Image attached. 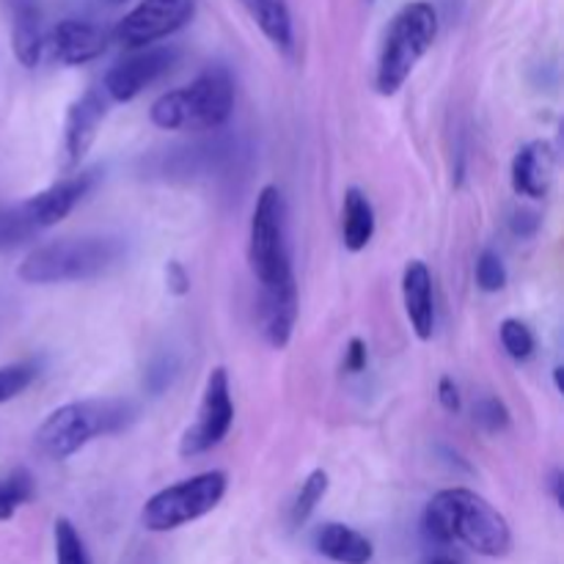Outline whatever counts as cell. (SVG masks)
Wrapping results in <instances>:
<instances>
[{"instance_id": "cell-1", "label": "cell", "mask_w": 564, "mask_h": 564, "mask_svg": "<svg viewBox=\"0 0 564 564\" xmlns=\"http://www.w3.org/2000/svg\"><path fill=\"white\" fill-rule=\"evenodd\" d=\"M248 264L259 281V330L284 350L297 323V281L290 251V209L275 185L259 191L248 229Z\"/></svg>"}, {"instance_id": "cell-2", "label": "cell", "mask_w": 564, "mask_h": 564, "mask_svg": "<svg viewBox=\"0 0 564 564\" xmlns=\"http://www.w3.org/2000/svg\"><path fill=\"white\" fill-rule=\"evenodd\" d=\"M422 532L433 545L460 543L488 560H501L512 549L507 518L468 488H446L435 494L422 516Z\"/></svg>"}, {"instance_id": "cell-3", "label": "cell", "mask_w": 564, "mask_h": 564, "mask_svg": "<svg viewBox=\"0 0 564 564\" xmlns=\"http://www.w3.org/2000/svg\"><path fill=\"white\" fill-rule=\"evenodd\" d=\"M127 259L124 237L86 235L61 237L33 248L17 268L25 284H69V281H94L113 273Z\"/></svg>"}, {"instance_id": "cell-4", "label": "cell", "mask_w": 564, "mask_h": 564, "mask_svg": "<svg viewBox=\"0 0 564 564\" xmlns=\"http://www.w3.org/2000/svg\"><path fill=\"white\" fill-rule=\"evenodd\" d=\"M138 405L130 400H80L61 405L39 424L36 446L50 460H69L72 455L105 435L124 433L135 424Z\"/></svg>"}, {"instance_id": "cell-5", "label": "cell", "mask_w": 564, "mask_h": 564, "mask_svg": "<svg viewBox=\"0 0 564 564\" xmlns=\"http://www.w3.org/2000/svg\"><path fill=\"white\" fill-rule=\"evenodd\" d=\"M235 110V80L224 66L204 69L187 86L163 94L149 110L160 130L204 132L220 130Z\"/></svg>"}, {"instance_id": "cell-6", "label": "cell", "mask_w": 564, "mask_h": 564, "mask_svg": "<svg viewBox=\"0 0 564 564\" xmlns=\"http://www.w3.org/2000/svg\"><path fill=\"white\" fill-rule=\"evenodd\" d=\"M435 36H438V11L433 9V3L413 0L397 11L391 25L386 28L378 72H375V86L383 97H394L405 86L419 61L430 53Z\"/></svg>"}, {"instance_id": "cell-7", "label": "cell", "mask_w": 564, "mask_h": 564, "mask_svg": "<svg viewBox=\"0 0 564 564\" xmlns=\"http://www.w3.org/2000/svg\"><path fill=\"white\" fill-rule=\"evenodd\" d=\"M226 488H229V479L224 471H204L169 485L143 505V529L147 532H174V529L187 527V523L209 516L224 501Z\"/></svg>"}, {"instance_id": "cell-8", "label": "cell", "mask_w": 564, "mask_h": 564, "mask_svg": "<svg viewBox=\"0 0 564 564\" xmlns=\"http://www.w3.org/2000/svg\"><path fill=\"white\" fill-rule=\"evenodd\" d=\"M235 424V400H231L229 372L224 367H215L204 383L202 402H198L196 419L180 438V455L185 460L202 457L220 446Z\"/></svg>"}, {"instance_id": "cell-9", "label": "cell", "mask_w": 564, "mask_h": 564, "mask_svg": "<svg viewBox=\"0 0 564 564\" xmlns=\"http://www.w3.org/2000/svg\"><path fill=\"white\" fill-rule=\"evenodd\" d=\"M193 11V0H141L124 20H119L113 36L127 50L152 47L154 42L185 28Z\"/></svg>"}, {"instance_id": "cell-10", "label": "cell", "mask_w": 564, "mask_h": 564, "mask_svg": "<svg viewBox=\"0 0 564 564\" xmlns=\"http://www.w3.org/2000/svg\"><path fill=\"white\" fill-rule=\"evenodd\" d=\"M176 64V50L143 47L132 50L127 58L116 61L102 80V94L108 102H132L152 83H158Z\"/></svg>"}, {"instance_id": "cell-11", "label": "cell", "mask_w": 564, "mask_h": 564, "mask_svg": "<svg viewBox=\"0 0 564 564\" xmlns=\"http://www.w3.org/2000/svg\"><path fill=\"white\" fill-rule=\"evenodd\" d=\"M105 116H108V97L102 88H88L69 105L64 119V158L69 174H75L86 154L91 152Z\"/></svg>"}, {"instance_id": "cell-12", "label": "cell", "mask_w": 564, "mask_h": 564, "mask_svg": "<svg viewBox=\"0 0 564 564\" xmlns=\"http://www.w3.org/2000/svg\"><path fill=\"white\" fill-rule=\"evenodd\" d=\"M44 47L50 50L58 64L83 66L99 58L108 47V39L94 22L86 20H61L53 31L44 36Z\"/></svg>"}, {"instance_id": "cell-13", "label": "cell", "mask_w": 564, "mask_h": 564, "mask_svg": "<svg viewBox=\"0 0 564 564\" xmlns=\"http://www.w3.org/2000/svg\"><path fill=\"white\" fill-rule=\"evenodd\" d=\"M402 303L411 319L413 334L422 341L433 339L435 330V295H433V273L422 259H413L405 264L402 273Z\"/></svg>"}, {"instance_id": "cell-14", "label": "cell", "mask_w": 564, "mask_h": 564, "mask_svg": "<svg viewBox=\"0 0 564 564\" xmlns=\"http://www.w3.org/2000/svg\"><path fill=\"white\" fill-rule=\"evenodd\" d=\"M512 187L518 196L545 198L554 180V149L549 141H532L512 158Z\"/></svg>"}, {"instance_id": "cell-15", "label": "cell", "mask_w": 564, "mask_h": 564, "mask_svg": "<svg viewBox=\"0 0 564 564\" xmlns=\"http://www.w3.org/2000/svg\"><path fill=\"white\" fill-rule=\"evenodd\" d=\"M314 549L317 554H323L325 560L336 564H369L375 556L372 543L369 538H364L361 532H356L347 523H323V527L314 532Z\"/></svg>"}, {"instance_id": "cell-16", "label": "cell", "mask_w": 564, "mask_h": 564, "mask_svg": "<svg viewBox=\"0 0 564 564\" xmlns=\"http://www.w3.org/2000/svg\"><path fill=\"white\" fill-rule=\"evenodd\" d=\"M237 3L275 50L292 53L295 31H292V14L286 0H237Z\"/></svg>"}, {"instance_id": "cell-17", "label": "cell", "mask_w": 564, "mask_h": 564, "mask_svg": "<svg viewBox=\"0 0 564 564\" xmlns=\"http://www.w3.org/2000/svg\"><path fill=\"white\" fill-rule=\"evenodd\" d=\"M11 47H14L17 61L28 69L42 61L44 53V31L42 14H39L36 0H17L14 17H11Z\"/></svg>"}, {"instance_id": "cell-18", "label": "cell", "mask_w": 564, "mask_h": 564, "mask_svg": "<svg viewBox=\"0 0 564 564\" xmlns=\"http://www.w3.org/2000/svg\"><path fill=\"white\" fill-rule=\"evenodd\" d=\"M375 237V207L361 187H347L341 204V242L347 251L358 253Z\"/></svg>"}, {"instance_id": "cell-19", "label": "cell", "mask_w": 564, "mask_h": 564, "mask_svg": "<svg viewBox=\"0 0 564 564\" xmlns=\"http://www.w3.org/2000/svg\"><path fill=\"white\" fill-rule=\"evenodd\" d=\"M42 224H39L36 213H33L31 202H20L14 207H0V251L14 248L28 242L31 237L42 235Z\"/></svg>"}, {"instance_id": "cell-20", "label": "cell", "mask_w": 564, "mask_h": 564, "mask_svg": "<svg viewBox=\"0 0 564 564\" xmlns=\"http://www.w3.org/2000/svg\"><path fill=\"white\" fill-rule=\"evenodd\" d=\"M33 496H36V482L28 468L17 466L0 474V521H11L17 510L25 507Z\"/></svg>"}, {"instance_id": "cell-21", "label": "cell", "mask_w": 564, "mask_h": 564, "mask_svg": "<svg viewBox=\"0 0 564 564\" xmlns=\"http://www.w3.org/2000/svg\"><path fill=\"white\" fill-rule=\"evenodd\" d=\"M328 485L330 479L323 468H317V471H312L306 479H303L301 490H297V496L292 499V507H290L292 527L295 529L303 527V523L314 516L317 505L325 499V494H328Z\"/></svg>"}, {"instance_id": "cell-22", "label": "cell", "mask_w": 564, "mask_h": 564, "mask_svg": "<svg viewBox=\"0 0 564 564\" xmlns=\"http://www.w3.org/2000/svg\"><path fill=\"white\" fill-rule=\"evenodd\" d=\"M53 543H55V564H91L86 543L69 518H58L53 523Z\"/></svg>"}, {"instance_id": "cell-23", "label": "cell", "mask_w": 564, "mask_h": 564, "mask_svg": "<svg viewBox=\"0 0 564 564\" xmlns=\"http://www.w3.org/2000/svg\"><path fill=\"white\" fill-rule=\"evenodd\" d=\"M499 336L507 356L516 358V361H527V358L534 352V334L529 330L527 323H521V319L507 317L505 323L499 325Z\"/></svg>"}, {"instance_id": "cell-24", "label": "cell", "mask_w": 564, "mask_h": 564, "mask_svg": "<svg viewBox=\"0 0 564 564\" xmlns=\"http://www.w3.org/2000/svg\"><path fill=\"white\" fill-rule=\"evenodd\" d=\"M36 375H39V367L31 361L0 367V405H3V402H11L14 397H20L25 389H31Z\"/></svg>"}, {"instance_id": "cell-25", "label": "cell", "mask_w": 564, "mask_h": 564, "mask_svg": "<svg viewBox=\"0 0 564 564\" xmlns=\"http://www.w3.org/2000/svg\"><path fill=\"white\" fill-rule=\"evenodd\" d=\"M474 422L490 435L505 433V430L510 427V408H507L499 397H482V400L474 405Z\"/></svg>"}, {"instance_id": "cell-26", "label": "cell", "mask_w": 564, "mask_h": 564, "mask_svg": "<svg viewBox=\"0 0 564 564\" xmlns=\"http://www.w3.org/2000/svg\"><path fill=\"white\" fill-rule=\"evenodd\" d=\"M477 286L482 292H501L507 286V268L501 257L485 248L477 257Z\"/></svg>"}, {"instance_id": "cell-27", "label": "cell", "mask_w": 564, "mask_h": 564, "mask_svg": "<svg viewBox=\"0 0 564 564\" xmlns=\"http://www.w3.org/2000/svg\"><path fill=\"white\" fill-rule=\"evenodd\" d=\"M165 286H169L171 295L182 297L191 292V275H187L185 264L176 262V259H171L169 264H165Z\"/></svg>"}, {"instance_id": "cell-28", "label": "cell", "mask_w": 564, "mask_h": 564, "mask_svg": "<svg viewBox=\"0 0 564 564\" xmlns=\"http://www.w3.org/2000/svg\"><path fill=\"white\" fill-rule=\"evenodd\" d=\"M367 364H369V347H367V341L364 339H350L347 341V350H345V369L350 375H358V372H364V369H367Z\"/></svg>"}, {"instance_id": "cell-29", "label": "cell", "mask_w": 564, "mask_h": 564, "mask_svg": "<svg viewBox=\"0 0 564 564\" xmlns=\"http://www.w3.org/2000/svg\"><path fill=\"white\" fill-rule=\"evenodd\" d=\"M438 402L446 413H460L463 408V397H460V386L455 383V378L444 375L438 380Z\"/></svg>"}, {"instance_id": "cell-30", "label": "cell", "mask_w": 564, "mask_h": 564, "mask_svg": "<svg viewBox=\"0 0 564 564\" xmlns=\"http://www.w3.org/2000/svg\"><path fill=\"white\" fill-rule=\"evenodd\" d=\"M510 229L516 237H534L540 229V215L532 209H518L510 218Z\"/></svg>"}, {"instance_id": "cell-31", "label": "cell", "mask_w": 564, "mask_h": 564, "mask_svg": "<svg viewBox=\"0 0 564 564\" xmlns=\"http://www.w3.org/2000/svg\"><path fill=\"white\" fill-rule=\"evenodd\" d=\"M174 361H169V358H163V361L158 364V367L152 369V372L147 375V383H149V389L152 391H163L165 386L171 383V378H174Z\"/></svg>"}, {"instance_id": "cell-32", "label": "cell", "mask_w": 564, "mask_h": 564, "mask_svg": "<svg viewBox=\"0 0 564 564\" xmlns=\"http://www.w3.org/2000/svg\"><path fill=\"white\" fill-rule=\"evenodd\" d=\"M549 494L554 496V501L556 505L562 507V501H564V496H562V488H564V474L560 471V468H554V471H551V477H549Z\"/></svg>"}, {"instance_id": "cell-33", "label": "cell", "mask_w": 564, "mask_h": 564, "mask_svg": "<svg viewBox=\"0 0 564 564\" xmlns=\"http://www.w3.org/2000/svg\"><path fill=\"white\" fill-rule=\"evenodd\" d=\"M424 564H460V562H457L455 556H449V554H435V556H430V560Z\"/></svg>"}, {"instance_id": "cell-34", "label": "cell", "mask_w": 564, "mask_h": 564, "mask_svg": "<svg viewBox=\"0 0 564 564\" xmlns=\"http://www.w3.org/2000/svg\"><path fill=\"white\" fill-rule=\"evenodd\" d=\"M554 378H556V389L562 391V367L554 369Z\"/></svg>"}, {"instance_id": "cell-35", "label": "cell", "mask_w": 564, "mask_h": 564, "mask_svg": "<svg viewBox=\"0 0 564 564\" xmlns=\"http://www.w3.org/2000/svg\"><path fill=\"white\" fill-rule=\"evenodd\" d=\"M113 3H124V0H113Z\"/></svg>"}]
</instances>
